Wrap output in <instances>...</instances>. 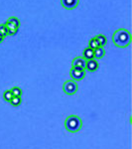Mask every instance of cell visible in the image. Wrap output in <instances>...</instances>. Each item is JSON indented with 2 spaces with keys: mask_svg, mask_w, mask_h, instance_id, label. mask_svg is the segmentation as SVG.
<instances>
[{
  "mask_svg": "<svg viewBox=\"0 0 132 149\" xmlns=\"http://www.w3.org/2000/svg\"><path fill=\"white\" fill-rule=\"evenodd\" d=\"M105 56V50L104 49V47L98 46L97 48H95L93 50V57L95 59H102Z\"/></svg>",
  "mask_w": 132,
  "mask_h": 149,
  "instance_id": "cell-9",
  "label": "cell"
},
{
  "mask_svg": "<svg viewBox=\"0 0 132 149\" xmlns=\"http://www.w3.org/2000/svg\"><path fill=\"white\" fill-rule=\"evenodd\" d=\"M98 66H99V65H98L97 60H94V59L88 60L85 64V70H88V71H90V72H95L98 69Z\"/></svg>",
  "mask_w": 132,
  "mask_h": 149,
  "instance_id": "cell-7",
  "label": "cell"
},
{
  "mask_svg": "<svg viewBox=\"0 0 132 149\" xmlns=\"http://www.w3.org/2000/svg\"><path fill=\"white\" fill-rule=\"evenodd\" d=\"M5 25L7 26V28H19L20 21H19V19L16 17H11L7 20Z\"/></svg>",
  "mask_w": 132,
  "mask_h": 149,
  "instance_id": "cell-8",
  "label": "cell"
},
{
  "mask_svg": "<svg viewBox=\"0 0 132 149\" xmlns=\"http://www.w3.org/2000/svg\"><path fill=\"white\" fill-rule=\"evenodd\" d=\"M12 93H13L14 97H21L22 95V90L18 86H14L13 88L11 90Z\"/></svg>",
  "mask_w": 132,
  "mask_h": 149,
  "instance_id": "cell-15",
  "label": "cell"
},
{
  "mask_svg": "<svg viewBox=\"0 0 132 149\" xmlns=\"http://www.w3.org/2000/svg\"><path fill=\"white\" fill-rule=\"evenodd\" d=\"M86 60H85L81 57H76L72 62V66L74 68H80V69H85Z\"/></svg>",
  "mask_w": 132,
  "mask_h": 149,
  "instance_id": "cell-6",
  "label": "cell"
},
{
  "mask_svg": "<svg viewBox=\"0 0 132 149\" xmlns=\"http://www.w3.org/2000/svg\"><path fill=\"white\" fill-rule=\"evenodd\" d=\"M3 40H4V37H3V36H1V35H0V43H2V42H3Z\"/></svg>",
  "mask_w": 132,
  "mask_h": 149,
  "instance_id": "cell-18",
  "label": "cell"
},
{
  "mask_svg": "<svg viewBox=\"0 0 132 149\" xmlns=\"http://www.w3.org/2000/svg\"><path fill=\"white\" fill-rule=\"evenodd\" d=\"M113 44L118 48H126L131 42V35L126 29H118L112 35Z\"/></svg>",
  "mask_w": 132,
  "mask_h": 149,
  "instance_id": "cell-1",
  "label": "cell"
},
{
  "mask_svg": "<svg viewBox=\"0 0 132 149\" xmlns=\"http://www.w3.org/2000/svg\"><path fill=\"white\" fill-rule=\"evenodd\" d=\"M88 45H90V48H92V50H94L95 48L98 47V43H97V39H95V37L92 38V39L90 40V43H88Z\"/></svg>",
  "mask_w": 132,
  "mask_h": 149,
  "instance_id": "cell-16",
  "label": "cell"
},
{
  "mask_svg": "<svg viewBox=\"0 0 132 149\" xmlns=\"http://www.w3.org/2000/svg\"><path fill=\"white\" fill-rule=\"evenodd\" d=\"M13 93H12L11 92V90H8V91H5L3 93V98L6 100V102H10V100L13 98Z\"/></svg>",
  "mask_w": 132,
  "mask_h": 149,
  "instance_id": "cell-12",
  "label": "cell"
},
{
  "mask_svg": "<svg viewBox=\"0 0 132 149\" xmlns=\"http://www.w3.org/2000/svg\"><path fill=\"white\" fill-rule=\"evenodd\" d=\"M18 32V28H8V35H16V33Z\"/></svg>",
  "mask_w": 132,
  "mask_h": 149,
  "instance_id": "cell-17",
  "label": "cell"
},
{
  "mask_svg": "<svg viewBox=\"0 0 132 149\" xmlns=\"http://www.w3.org/2000/svg\"><path fill=\"white\" fill-rule=\"evenodd\" d=\"M95 39H97V43H98V46H100V47H104L107 43L106 37L102 34H98L97 36H95Z\"/></svg>",
  "mask_w": 132,
  "mask_h": 149,
  "instance_id": "cell-11",
  "label": "cell"
},
{
  "mask_svg": "<svg viewBox=\"0 0 132 149\" xmlns=\"http://www.w3.org/2000/svg\"><path fill=\"white\" fill-rule=\"evenodd\" d=\"M69 76L75 81H81L85 77V69L80 68H72L69 71Z\"/></svg>",
  "mask_w": 132,
  "mask_h": 149,
  "instance_id": "cell-4",
  "label": "cell"
},
{
  "mask_svg": "<svg viewBox=\"0 0 132 149\" xmlns=\"http://www.w3.org/2000/svg\"><path fill=\"white\" fill-rule=\"evenodd\" d=\"M83 59L85 60H92V59H94V57H93V50L92 48H86V49L83 50Z\"/></svg>",
  "mask_w": 132,
  "mask_h": 149,
  "instance_id": "cell-10",
  "label": "cell"
},
{
  "mask_svg": "<svg viewBox=\"0 0 132 149\" xmlns=\"http://www.w3.org/2000/svg\"><path fill=\"white\" fill-rule=\"evenodd\" d=\"M0 35L5 37V36L8 35V28L5 24H1L0 25Z\"/></svg>",
  "mask_w": 132,
  "mask_h": 149,
  "instance_id": "cell-14",
  "label": "cell"
},
{
  "mask_svg": "<svg viewBox=\"0 0 132 149\" xmlns=\"http://www.w3.org/2000/svg\"><path fill=\"white\" fill-rule=\"evenodd\" d=\"M65 127L69 132L76 133V132L80 131L83 127V120L78 115H69L65 120Z\"/></svg>",
  "mask_w": 132,
  "mask_h": 149,
  "instance_id": "cell-2",
  "label": "cell"
},
{
  "mask_svg": "<svg viewBox=\"0 0 132 149\" xmlns=\"http://www.w3.org/2000/svg\"><path fill=\"white\" fill-rule=\"evenodd\" d=\"M21 102H22L21 97H13V98L10 100V103L13 107H18V105L21 104Z\"/></svg>",
  "mask_w": 132,
  "mask_h": 149,
  "instance_id": "cell-13",
  "label": "cell"
},
{
  "mask_svg": "<svg viewBox=\"0 0 132 149\" xmlns=\"http://www.w3.org/2000/svg\"><path fill=\"white\" fill-rule=\"evenodd\" d=\"M79 86L75 81H67L63 86V91L68 95H74L78 92Z\"/></svg>",
  "mask_w": 132,
  "mask_h": 149,
  "instance_id": "cell-3",
  "label": "cell"
},
{
  "mask_svg": "<svg viewBox=\"0 0 132 149\" xmlns=\"http://www.w3.org/2000/svg\"><path fill=\"white\" fill-rule=\"evenodd\" d=\"M80 3V0H61V4L64 8L68 9V10H73L76 8Z\"/></svg>",
  "mask_w": 132,
  "mask_h": 149,
  "instance_id": "cell-5",
  "label": "cell"
}]
</instances>
